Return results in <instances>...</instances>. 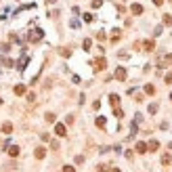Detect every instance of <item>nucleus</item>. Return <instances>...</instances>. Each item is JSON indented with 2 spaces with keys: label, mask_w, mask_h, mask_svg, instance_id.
<instances>
[{
  "label": "nucleus",
  "mask_w": 172,
  "mask_h": 172,
  "mask_svg": "<svg viewBox=\"0 0 172 172\" xmlns=\"http://www.w3.org/2000/svg\"><path fill=\"white\" fill-rule=\"evenodd\" d=\"M90 65H93V69H95V72H103V69H105V65H107V61H105L103 57H99V59H95V61L90 63Z\"/></svg>",
  "instance_id": "nucleus-1"
},
{
  "label": "nucleus",
  "mask_w": 172,
  "mask_h": 172,
  "mask_svg": "<svg viewBox=\"0 0 172 172\" xmlns=\"http://www.w3.org/2000/svg\"><path fill=\"white\" fill-rule=\"evenodd\" d=\"M42 36H44V32H42V30H32L30 34H28V40L30 42H38V40H42Z\"/></svg>",
  "instance_id": "nucleus-2"
},
{
  "label": "nucleus",
  "mask_w": 172,
  "mask_h": 172,
  "mask_svg": "<svg viewBox=\"0 0 172 172\" xmlns=\"http://www.w3.org/2000/svg\"><path fill=\"white\" fill-rule=\"evenodd\" d=\"M114 76H116V80H120V82H124V80H126V67H118Z\"/></svg>",
  "instance_id": "nucleus-3"
},
{
  "label": "nucleus",
  "mask_w": 172,
  "mask_h": 172,
  "mask_svg": "<svg viewBox=\"0 0 172 172\" xmlns=\"http://www.w3.org/2000/svg\"><path fill=\"white\" fill-rule=\"evenodd\" d=\"M55 134H57V137H65V134H67L65 124H59V122H57V124H55Z\"/></svg>",
  "instance_id": "nucleus-4"
},
{
  "label": "nucleus",
  "mask_w": 172,
  "mask_h": 172,
  "mask_svg": "<svg viewBox=\"0 0 172 172\" xmlns=\"http://www.w3.org/2000/svg\"><path fill=\"white\" fill-rule=\"evenodd\" d=\"M158 149H160V143L155 141V139H151V141L147 143V151H158Z\"/></svg>",
  "instance_id": "nucleus-5"
},
{
  "label": "nucleus",
  "mask_w": 172,
  "mask_h": 172,
  "mask_svg": "<svg viewBox=\"0 0 172 172\" xmlns=\"http://www.w3.org/2000/svg\"><path fill=\"white\" fill-rule=\"evenodd\" d=\"M130 13H132V15H141V13H143V4L134 2L132 7H130Z\"/></svg>",
  "instance_id": "nucleus-6"
},
{
  "label": "nucleus",
  "mask_w": 172,
  "mask_h": 172,
  "mask_svg": "<svg viewBox=\"0 0 172 172\" xmlns=\"http://www.w3.org/2000/svg\"><path fill=\"white\" fill-rule=\"evenodd\" d=\"M34 155H36V160H44V158H46V149H44V147H38V149L34 151Z\"/></svg>",
  "instance_id": "nucleus-7"
},
{
  "label": "nucleus",
  "mask_w": 172,
  "mask_h": 172,
  "mask_svg": "<svg viewBox=\"0 0 172 172\" xmlns=\"http://www.w3.org/2000/svg\"><path fill=\"white\" fill-rule=\"evenodd\" d=\"M7 151H9L11 158H17V155H19V147H17V145H11V147H7Z\"/></svg>",
  "instance_id": "nucleus-8"
},
{
  "label": "nucleus",
  "mask_w": 172,
  "mask_h": 172,
  "mask_svg": "<svg viewBox=\"0 0 172 172\" xmlns=\"http://www.w3.org/2000/svg\"><path fill=\"white\" fill-rule=\"evenodd\" d=\"M164 65H172V55H166L164 59H160V67H164Z\"/></svg>",
  "instance_id": "nucleus-9"
},
{
  "label": "nucleus",
  "mask_w": 172,
  "mask_h": 172,
  "mask_svg": "<svg viewBox=\"0 0 172 172\" xmlns=\"http://www.w3.org/2000/svg\"><path fill=\"white\" fill-rule=\"evenodd\" d=\"M15 95H17V97H23V95H25V84H17V86H15Z\"/></svg>",
  "instance_id": "nucleus-10"
},
{
  "label": "nucleus",
  "mask_w": 172,
  "mask_h": 172,
  "mask_svg": "<svg viewBox=\"0 0 172 172\" xmlns=\"http://www.w3.org/2000/svg\"><path fill=\"white\" fill-rule=\"evenodd\" d=\"M28 63H30V57L23 55V57L19 59V69H25V67H28Z\"/></svg>",
  "instance_id": "nucleus-11"
},
{
  "label": "nucleus",
  "mask_w": 172,
  "mask_h": 172,
  "mask_svg": "<svg viewBox=\"0 0 172 172\" xmlns=\"http://www.w3.org/2000/svg\"><path fill=\"white\" fill-rule=\"evenodd\" d=\"M109 103L114 107H120V97H118V95H109Z\"/></svg>",
  "instance_id": "nucleus-12"
},
{
  "label": "nucleus",
  "mask_w": 172,
  "mask_h": 172,
  "mask_svg": "<svg viewBox=\"0 0 172 172\" xmlns=\"http://www.w3.org/2000/svg\"><path fill=\"white\" fill-rule=\"evenodd\" d=\"M137 153H147V143H137Z\"/></svg>",
  "instance_id": "nucleus-13"
},
{
  "label": "nucleus",
  "mask_w": 172,
  "mask_h": 172,
  "mask_svg": "<svg viewBox=\"0 0 172 172\" xmlns=\"http://www.w3.org/2000/svg\"><path fill=\"white\" fill-rule=\"evenodd\" d=\"M2 132L11 134V132H13V124H11V122H4V124H2Z\"/></svg>",
  "instance_id": "nucleus-14"
},
{
  "label": "nucleus",
  "mask_w": 172,
  "mask_h": 172,
  "mask_svg": "<svg viewBox=\"0 0 172 172\" xmlns=\"http://www.w3.org/2000/svg\"><path fill=\"white\" fill-rule=\"evenodd\" d=\"M170 162H172V153H164L162 155V164L164 166H170Z\"/></svg>",
  "instance_id": "nucleus-15"
},
{
  "label": "nucleus",
  "mask_w": 172,
  "mask_h": 172,
  "mask_svg": "<svg viewBox=\"0 0 172 172\" xmlns=\"http://www.w3.org/2000/svg\"><path fill=\"white\" fill-rule=\"evenodd\" d=\"M143 46H145V51H147V53H151L153 48H155V44H153V40H145V44H143Z\"/></svg>",
  "instance_id": "nucleus-16"
},
{
  "label": "nucleus",
  "mask_w": 172,
  "mask_h": 172,
  "mask_svg": "<svg viewBox=\"0 0 172 172\" xmlns=\"http://www.w3.org/2000/svg\"><path fill=\"white\" fill-rule=\"evenodd\" d=\"M95 124L99 126V128H105V124H107V120H105L103 116H99V118H97V122H95Z\"/></svg>",
  "instance_id": "nucleus-17"
},
{
  "label": "nucleus",
  "mask_w": 172,
  "mask_h": 172,
  "mask_svg": "<svg viewBox=\"0 0 172 172\" xmlns=\"http://www.w3.org/2000/svg\"><path fill=\"white\" fill-rule=\"evenodd\" d=\"M162 23H164V25H172V15L166 13L164 17H162Z\"/></svg>",
  "instance_id": "nucleus-18"
},
{
  "label": "nucleus",
  "mask_w": 172,
  "mask_h": 172,
  "mask_svg": "<svg viewBox=\"0 0 172 172\" xmlns=\"http://www.w3.org/2000/svg\"><path fill=\"white\" fill-rule=\"evenodd\" d=\"M44 120L48 122V124H55V120H57V118H55V114H46V116H44Z\"/></svg>",
  "instance_id": "nucleus-19"
},
{
  "label": "nucleus",
  "mask_w": 172,
  "mask_h": 172,
  "mask_svg": "<svg viewBox=\"0 0 172 172\" xmlns=\"http://www.w3.org/2000/svg\"><path fill=\"white\" fill-rule=\"evenodd\" d=\"M114 116L118 118V120H120V118H124V111H122L120 107H114Z\"/></svg>",
  "instance_id": "nucleus-20"
},
{
  "label": "nucleus",
  "mask_w": 172,
  "mask_h": 172,
  "mask_svg": "<svg viewBox=\"0 0 172 172\" xmlns=\"http://www.w3.org/2000/svg\"><path fill=\"white\" fill-rule=\"evenodd\" d=\"M82 46H84V51H90V46H93V40H90V38H86V40L82 42Z\"/></svg>",
  "instance_id": "nucleus-21"
},
{
  "label": "nucleus",
  "mask_w": 172,
  "mask_h": 172,
  "mask_svg": "<svg viewBox=\"0 0 172 172\" xmlns=\"http://www.w3.org/2000/svg\"><path fill=\"white\" fill-rule=\"evenodd\" d=\"M120 30H114V34H111V42H118V40H120Z\"/></svg>",
  "instance_id": "nucleus-22"
},
{
  "label": "nucleus",
  "mask_w": 172,
  "mask_h": 172,
  "mask_svg": "<svg viewBox=\"0 0 172 172\" xmlns=\"http://www.w3.org/2000/svg\"><path fill=\"white\" fill-rule=\"evenodd\" d=\"M145 93H147V95H153V93H155V86H153V84H147V86H145Z\"/></svg>",
  "instance_id": "nucleus-23"
},
{
  "label": "nucleus",
  "mask_w": 172,
  "mask_h": 172,
  "mask_svg": "<svg viewBox=\"0 0 172 172\" xmlns=\"http://www.w3.org/2000/svg\"><path fill=\"white\" fill-rule=\"evenodd\" d=\"M149 114H158V103H151V105H149Z\"/></svg>",
  "instance_id": "nucleus-24"
},
{
  "label": "nucleus",
  "mask_w": 172,
  "mask_h": 172,
  "mask_svg": "<svg viewBox=\"0 0 172 172\" xmlns=\"http://www.w3.org/2000/svg\"><path fill=\"white\" fill-rule=\"evenodd\" d=\"M84 21H86V23H90V21H95V15L86 13V15H84Z\"/></svg>",
  "instance_id": "nucleus-25"
},
{
  "label": "nucleus",
  "mask_w": 172,
  "mask_h": 172,
  "mask_svg": "<svg viewBox=\"0 0 172 172\" xmlns=\"http://www.w3.org/2000/svg\"><path fill=\"white\" fill-rule=\"evenodd\" d=\"M164 82H166V84H172V72H168V74H166Z\"/></svg>",
  "instance_id": "nucleus-26"
},
{
  "label": "nucleus",
  "mask_w": 172,
  "mask_h": 172,
  "mask_svg": "<svg viewBox=\"0 0 172 172\" xmlns=\"http://www.w3.org/2000/svg\"><path fill=\"white\" fill-rule=\"evenodd\" d=\"M59 53H61L63 57H69V55H72V51H69V48H61V51H59Z\"/></svg>",
  "instance_id": "nucleus-27"
},
{
  "label": "nucleus",
  "mask_w": 172,
  "mask_h": 172,
  "mask_svg": "<svg viewBox=\"0 0 172 172\" xmlns=\"http://www.w3.org/2000/svg\"><path fill=\"white\" fill-rule=\"evenodd\" d=\"M0 61H2V63H4V65H7V67H11V65H15V63H13V61H11V59H0Z\"/></svg>",
  "instance_id": "nucleus-28"
},
{
  "label": "nucleus",
  "mask_w": 172,
  "mask_h": 172,
  "mask_svg": "<svg viewBox=\"0 0 172 172\" xmlns=\"http://www.w3.org/2000/svg\"><path fill=\"white\" fill-rule=\"evenodd\" d=\"M103 4V0H93V9H99Z\"/></svg>",
  "instance_id": "nucleus-29"
},
{
  "label": "nucleus",
  "mask_w": 172,
  "mask_h": 172,
  "mask_svg": "<svg viewBox=\"0 0 172 172\" xmlns=\"http://www.w3.org/2000/svg\"><path fill=\"white\" fill-rule=\"evenodd\" d=\"M63 172H76V168L74 166H63Z\"/></svg>",
  "instance_id": "nucleus-30"
},
{
  "label": "nucleus",
  "mask_w": 172,
  "mask_h": 172,
  "mask_svg": "<svg viewBox=\"0 0 172 172\" xmlns=\"http://www.w3.org/2000/svg\"><path fill=\"white\" fill-rule=\"evenodd\" d=\"M28 101H30V103H34V101H36V95L30 93V95H28Z\"/></svg>",
  "instance_id": "nucleus-31"
},
{
  "label": "nucleus",
  "mask_w": 172,
  "mask_h": 172,
  "mask_svg": "<svg viewBox=\"0 0 172 172\" xmlns=\"http://www.w3.org/2000/svg\"><path fill=\"white\" fill-rule=\"evenodd\" d=\"M99 172H109V168H107L105 164H101V166H99Z\"/></svg>",
  "instance_id": "nucleus-32"
},
{
  "label": "nucleus",
  "mask_w": 172,
  "mask_h": 172,
  "mask_svg": "<svg viewBox=\"0 0 172 172\" xmlns=\"http://www.w3.org/2000/svg\"><path fill=\"white\" fill-rule=\"evenodd\" d=\"M153 4H155V7H162V4H164V0H153Z\"/></svg>",
  "instance_id": "nucleus-33"
},
{
  "label": "nucleus",
  "mask_w": 172,
  "mask_h": 172,
  "mask_svg": "<svg viewBox=\"0 0 172 172\" xmlns=\"http://www.w3.org/2000/svg\"><path fill=\"white\" fill-rule=\"evenodd\" d=\"M109 172H122V170H120V168H111Z\"/></svg>",
  "instance_id": "nucleus-34"
},
{
  "label": "nucleus",
  "mask_w": 172,
  "mask_h": 172,
  "mask_svg": "<svg viewBox=\"0 0 172 172\" xmlns=\"http://www.w3.org/2000/svg\"><path fill=\"white\" fill-rule=\"evenodd\" d=\"M0 105H2V99H0Z\"/></svg>",
  "instance_id": "nucleus-35"
},
{
  "label": "nucleus",
  "mask_w": 172,
  "mask_h": 172,
  "mask_svg": "<svg viewBox=\"0 0 172 172\" xmlns=\"http://www.w3.org/2000/svg\"><path fill=\"white\" fill-rule=\"evenodd\" d=\"M170 99H172V93H170Z\"/></svg>",
  "instance_id": "nucleus-36"
},
{
  "label": "nucleus",
  "mask_w": 172,
  "mask_h": 172,
  "mask_svg": "<svg viewBox=\"0 0 172 172\" xmlns=\"http://www.w3.org/2000/svg\"><path fill=\"white\" fill-rule=\"evenodd\" d=\"M170 2H172V0H170Z\"/></svg>",
  "instance_id": "nucleus-37"
}]
</instances>
